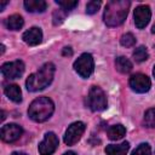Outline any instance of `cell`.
<instances>
[{"mask_svg":"<svg viewBox=\"0 0 155 155\" xmlns=\"http://www.w3.org/2000/svg\"><path fill=\"white\" fill-rule=\"evenodd\" d=\"M153 75H154V78H155V65H154V69H153Z\"/></svg>","mask_w":155,"mask_h":155,"instance_id":"33","label":"cell"},{"mask_svg":"<svg viewBox=\"0 0 155 155\" xmlns=\"http://www.w3.org/2000/svg\"><path fill=\"white\" fill-rule=\"evenodd\" d=\"M120 42L125 47H132L136 44V38H134V35L132 33H126V34H124L121 36Z\"/></svg>","mask_w":155,"mask_h":155,"instance_id":"22","label":"cell"},{"mask_svg":"<svg viewBox=\"0 0 155 155\" xmlns=\"http://www.w3.org/2000/svg\"><path fill=\"white\" fill-rule=\"evenodd\" d=\"M58 147V138L53 132H47L39 144V153L40 155H52Z\"/></svg>","mask_w":155,"mask_h":155,"instance_id":"10","label":"cell"},{"mask_svg":"<svg viewBox=\"0 0 155 155\" xmlns=\"http://www.w3.org/2000/svg\"><path fill=\"white\" fill-rule=\"evenodd\" d=\"M24 7L28 12H44L47 7L46 2L44 0H25Z\"/></svg>","mask_w":155,"mask_h":155,"instance_id":"15","label":"cell"},{"mask_svg":"<svg viewBox=\"0 0 155 155\" xmlns=\"http://www.w3.org/2000/svg\"><path fill=\"white\" fill-rule=\"evenodd\" d=\"M1 115H2V116H1V121H4V120H5V117H6V116H5V111H4V110H1Z\"/></svg>","mask_w":155,"mask_h":155,"instance_id":"30","label":"cell"},{"mask_svg":"<svg viewBox=\"0 0 155 155\" xmlns=\"http://www.w3.org/2000/svg\"><path fill=\"white\" fill-rule=\"evenodd\" d=\"M87 105L92 111H102L108 107V101L104 91L98 86H92L87 97Z\"/></svg>","mask_w":155,"mask_h":155,"instance_id":"4","label":"cell"},{"mask_svg":"<svg viewBox=\"0 0 155 155\" xmlns=\"http://www.w3.org/2000/svg\"><path fill=\"white\" fill-rule=\"evenodd\" d=\"M22 133H23V128L17 124H7V125L2 126L1 131H0L1 139L6 143L16 142L17 139H19Z\"/></svg>","mask_w":155,"mask_h":155,"instance_id":"9","label":"cell"},{"mask_svg":"<svg viewBox=\"0 0 155 155\" xmlns=\"http://www.w3.org/2000/svg\"><path fill=\"white\" fill-rule=\"evenodd\" d=\"M23 73H24V63L19 59L13 62H7L1 65V74L8 80L21 78Z\"/></svg>","mask_w":155,"mask_h":155,"instance_id":"7","label":"cell"},{"mask_svg":"<svg viewBox=\"0 0 155 155\" xmlns=\"http://www.w3.org/2000/svg\"><path fill=\"white\" fill-rule=\"evenodd\" d=\"M8 4V1H2V2H0V11H4V8H5V6Z\"/></svg>","mask_w":155,"mask_h":155,"instance_id":"27","label":"cell"},{"mask_svg":"<svg viewBox=\"0 0 155 155\" xmlns=\"http://www.w3.org/2000/svg\"><path fill=\"white\" fill-rule=\"evenodd\" d=\"M128 85H130L132 91H134L137 93H145V92H148L150 90L151 81L147 75L138 73V74H133L130 78Z\"/></svg>","mask_w":155,"mask_h":155,"instance_id":"8","label":"cell"},{"mask_svg":"<svg viewBox=\"0 0 155 155\" xmlns=\"http://www.w3.org/2000/svg\"><path fill=\"white\" fill-rule=\"evenodd\" d=\"M56 67L53 63H45L38 71L30 74L25 81L27 90L30 92H36L46 88L53 80Z\"/></svg>","mask_w":155,"mask_h":155,"instance_id":"2","label":"cell"},{"mask_svg":"<svg viewBox=\"0 0 155 155\" xmlns=\"http://www.w3.org/2000/svg\"><path fill=\"white\" fill-rule=\"evenodd\" d=\"M107 134H108V138L111 139V140H117V139H121L125 134H126V128L122 126V125H113L108 128L107 131Z\"/></svg>","mask_w":155,"mask_h":155,"instance_id":"16","label":"cell"},{"mask_svg":"<svg viewBox=\"0 0 155 155\" xmlns=\"http://www.w3.org/2000/svg\"><path fill=\"white\" fill-rule=\"evenodd\" d=\"M5 94L8 97L15 103H21L22 102V91L18 85H7L4 88Z\"/></svg>","mask_w":155,"mask_h":155,"instance_id":"14","label":"cell"},{"mask_svg":"<svg viewBox=\"0 0 155 155\" xmlns=\"http://www.w3.org/2000/svg\"><path fill=\"white\" fill-rule=\"evenodd\" d=\"M4 51H5V46L1 45V53H4Z\"/></svg>","mask_w":155,"mask_h":155,"instance_id":"31","label":"cell"},{"mask_svg":"<svg viewBox=\"0 0 155 155\" xmlns=\"http://www.w3.org/2000/svg\"><path fill=\"white\" fill-rule=\"evenodd\" d=\"M62 54H63V56H71V54H73V51H71L70 47H64Z\"/></svg>","mask_w":155,"mask_h":155,"instance_id":"26","label":"cell"},{"mask_svg":"<svg viewBox=\"0 0 155 155\" xmlns=\"http://www.w3.org/2000/svg\"><path fill=\"white\" fill-rule=\"evenodd\" d=\"M85 124L81 122V121H76V122H73L65 131V134H64V143L67 145H74L76 144L81 136L84 134L85 132Z\"/></svg>","mask_w":155,"mask_h":155,"instance_id":"6","label":"cell"},{"mask_svg":"<svg viewBox=\"0 0 155 155\" xmlns=\"http://www.w3.org/2000/svg\"><path fill=\"white\" fill-rule=\"evenodd\" d=\"M22 39H23V41L27 45H29V46H36L42 40V31L38 27H33V28H30V29H28L27 31L23 33Z\"/></svg>","mask_w":155,"mask_h":155,"instance_id":"12","label":"cell"},{"mask_svg":"<svg viewBox=\"0 0 155 155\" xmlns=\"http://www.w3.org/2000/svg\"><path fill=\"white\" fill-rule=\"evenodd\" d=\"M53 111L54 104L47 97H39L34 99L28 108V115L35 122H44L48 120Z\"/></svg>","mask_w":155,"mask_h":155,"instance_id":"3","label":"cell"},{"mask_svg":"<svg viewBox=\"0 0 155 155\" xmlns=\"http://www.w3.org/2000/svg\"><path fill=\"white\" fill-rule=\"evenodd\" d=\"M67 11H64L63 8H61V10H56L54 12H53V16H52V19H53V24L54 25H58V24H61L64 19H65V16H67Z\"/></svg>","mask_w":155,"mask_h":155,"instance_id":"24","label":"cell"},{"mask_svg":"<svg viewBox=\"0 0 155 155\" xmlns=\"http://www.w3.org/2000/svg\"><path fill=\"white\" fill-rule=\"evenodd\" d=\"M63 155H76L74 151H67V153H64Z\"/></svg>","mask_w":155,"mask_h":155,"instance_id":"29","label":"cell"},{"mask_svg":"<svg viewBox=\"0 0 155 155\" xmlns=\"http://www.w3.org/2000/svg\"><path fill=\"white\" fill-rule=\"evenodd\" d=\"M131 2L128 0H111L107 4L103 19L108 27H117L122 24L127 17Z\"/></svg>","mask_w":155,"mask_h":155,"instance_id":"1","label":"cell"},{"mask_svg":"<svg viewBox=\"0 0 155 155\" xmlns=\"http://www.w3.org/2000/svg\"><path fill=\"white\" fill-rule=\"evenodd\" d=\"M5 24H6L7 29H10V30H19L23 27L24 21L22 18V16H19V15H11L10 17L6 18Z\"/></svg>","mask_w":155,"mask_h":155,"instance_id":"17","label":"cell"},{"mask_svg":"<svg viewBox=\"0 0 155 155\" xmlns=\"http://www.w3.org/2000/svg\"><path fill=\"white\" fill-rule=\"evenodd\" d=\"M11 155H27V154L23 153V151H13Z\"/></svg>","mask_w":155,"mask_h":155,"instance_id":"28","label":"cell"},{"mask_svg":"<svg viewBox=\"0 0 155 155\" xmlns=\"http://www.w3.org/2000/svg\"><path fill=\"white\" fill-rule=\"evenodd\" d=\"M101 1L98 0H92V1H88L87 2V5H86V13L87 15H94L98 10H99V7H101Z\"/></svg>","mask_w":155,"mask_h":155,"instance_id":"25","label":"cell"},{"mask_svg":"<svg viewBox=\"0 0 155 155\" xmlns=\"http://www.w3.org/2000/svg\"><path fill=\"white\" fill-rule=\"evenodd\" d=\"M115 67H116V70L122 73V74H127L132 70V63L128 58L124 57V56H120L115 59Z\"/></svg>","mask_w":155,"mask_h":155,"instance_id":"18","label":"cell"},{"mask_svg":"<svg viewBox=\"0 0 155 155\" xmlns=\"http://www.w3.org/2000/svg\"><path fill=\"white\" fill-rule=\"evenodd\" d=\"M151 33H155V24L153 25V29H151Z\"/></svg>","mask_w":155,"mask_h":155,"instance_id":"32","label":"cell"},{"mask_svg":"<svg viewBox=\"0 0 155 155\" xmlns=\"http://www.w3.org/2000/svg\"><path fill=\"white\" fill-rule=\"evenodd\" d=\"M130 149L128 142H122L120 144H109L105 147V154L107 155H126Z\"/></svg>","mask_w":155,"mask_h":155,"instance_id":"13","label":"cell"},{"mask_svg":"<svg viewBox=\"0 0 155 155\" xmlns=\"http://www.w3.org/2000/svg\"><path fill=\"white\" fill-rule=\"evenodd\" d=\"M143 125L149 128L155 127V108H150L145 111L143 117Z\"/></svg>","mask_w":155,"mask_h":155,"instance_id":"19","label":"cell"},{"mask_svg":"<svg viewBox=\"0 0 155 155\" xmlns=\"http://www.w3.org/2000/svg\"><path fill=\"white\" fill-rule=\"evenodd\" d=\"M75 71L84 79H87L94 69V61L91 53H82L75 62H74Z\"/></svg>","mask_w":155,"mask_h":155,"instance_id":"5","label":"cell"},{"mask_svg":"<svg viewBox=\"0 0 155 155\" xmlns=\"http://www.w3.org/2000/svg\"><path fill=\"white\" fill-rule=\"evenodd\" d=\"M149 57V53H148V50L145 46H139L137 47L134 51H133V58L136 62L140 63V62H144L147 61Z\"/></svg>","mask_w":155,"mask_h":155,"instance_id":"20","label":"cell"},{"mask_svg":"<svg viewBox=\"0 0 155 155\" xmlns=\"http://www.w3.org/2000/svg\"><path fill=\"white\" fill-rule=\"evenodd\" d=\"M133 17H134V24L138 29L145 28L150 21V17H151L150 7L148 5H140V6L136 7Z\"/></svg>","mask_w":155,"mask_h":155,"instance_id":"11","label":"cell"},{"mask_svg":"<svg viewBox=\"0 0 155 155\" xmlns=\"http://www.w3.org/2000/svg\"><path fill=\"white\" fill-rule=\"evenodd\" d=\"M151 154V149H150V145L148 143H142L139 144L133 151L131 155H150Z\"/></svg>","mask_w":155,"mask_h":155,"instance_id":"23","label":"cell"},{"mask_svg":"<svg viewBox=\"0 0 155 155\" xmlns=\"http://www.w3.org/2000/svg\"><path fill=\"white\" fill-rule=\"evenodd\" d=\"M56 4L61 8H63L64 11H67V12L71 11L73 8H75L78 6V1H73V0H56Z\"/></svg>","mask_w":155,"mask_h":155,"instance_id":"21","label":"cell"}]
</instances>
